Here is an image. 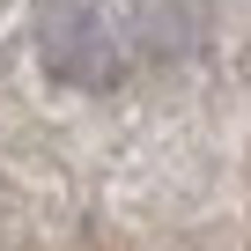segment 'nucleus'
Instances as JSON below:
<instances>
[{"label": "nucleus", "instance_id": "obj_1", "mask_svg": "<svg viewBox=\"0 0 251 251\" xmlns=\"http://www.w3.org/2000/svg\"><path fill=\"white\" fill-rule=\"evenodd\" d=\"M37 52H45V67H52L59 81H74V89H111V81L126 74V45L103 30L96 8H74V0H59V8L37 15Z\"/></svg>", "mask_w": 251, "mask_h": 251}, {"label": "nucleus", "instance_id": "obj_2", "mask_svg": "<svg viewBox=\"0 0 251 251\" xmlns=\"http://www.w3.org/2000/svg\"><path fill=\"white\" fill-rule=\"evenodd\" d=\"M192 0H133V45L141 52H155V59H170V52H185L192 45Z\"/></svg>", "mask_w": 251, "mask_h": 251}]
</instances>
